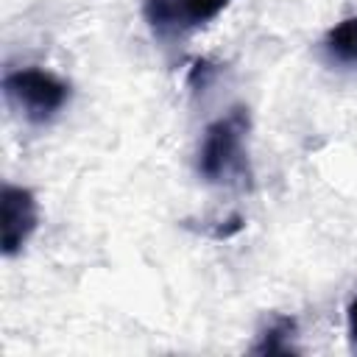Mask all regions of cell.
<instances>
[{
  "mask_svg": "<svg viewBox=\"0 0 357 357\" xmlns=\"http://www.w3.org/2000/svg\"><path fill=\"white\" fill-rule=\"evenodd\" d=\"M231 0H142V17L156 36H184L229 8Z\"/></svg>",
  "mask_w": 357,
  "mask_h": 357,
  "instance_id": "obj_3",
  "label": "cell"
},
{
  "mask_svg": "<svg viewBox=\"0 0 357 357\" xmlns=\"http://www.w3.org/2000/svg\"><path fill=\"white\" fill-rule=\"evenodd\" d=\"M346 318H349V335L351 340L357 343V296L349 301V310H346Z\"/></svg>",
  "mask_w": 357,
  "mask_h": 357,
  "instance_id": "obj_7",
  "label": "cell"
},
{
  "mask_svg": "<svg viewBox=\"0 0 357 357\" xmlns=\"http://www.w3.org/2000/svg\"><path fill=\"white\" fill-rule=\"evenodd\" d=\"M248 128H251V117L245 106L229 109L223 117H218L204 128L195 167L206 184H226V187L251 184V165L245 148Z\"/></svg>",
  "mask_w": 357,
  "mask_h": 357,
  "instance_id": "obj_1",
  "label": "cell"
},
{
  "mask_svg": "<svg viewBox=\"0 0 357 357\" xmlns=\"http://www.w3.org/2000/svg\"><path fill=\"white\" fill-rule=\"evenodd\" d=\"M296 337V321L293 318H273V324L262 332L259 343L254 346L257 354H296L298 349L293 346Z\"/></svg>",
  "mask_w": 357,
  "mask_h": 357,
  "instance_id": "obj_6",
  "label": "cell"
},
{
  "mask_svg": "<svg viewBox=\"0 0 357 357\" xmlns=\"http://www.w3.org/2000/svg\"><path fill=\"white\" fill-rule=\"evenodd\" d=\"M39 226V204L28 187L3 184L0 192V245L3 257H17Z\"/></svg>",
  "mask_w": 357,
  "mask_h": 357,
  "instance_id": "obj_4",
  "label": "cell"
},
{
  "mask_svg": "<svg viewBox=\"0 0 357 357\" xmlns=\"http://www.w3.org/2000/svg\"><path fill=\"white\" fill-rule=\"evenodd\" d=\"M324 50L332 61L357 67V14L332 25L324 36Z\"/></svg>",
  "mask_w": 357,
  "mask_h": 357,
  "instance_id": "obj_5",
  "label": "cell"
},
{
  "mask_svg": "<svg viewBox=\"0 0 357 357\" xmlns=\"http://www.w3.org/2000/svg\"><path fill=\"white\" fill-rule=\"evenodd\" d=\"M3 95L28 123H50L70 103V84L47 70L22 67L3 75Z\"/></svg>",
  "mask_w": 357,
  "mask_h": 357,
  "instance_id": "obj_2",
  "label": "cell"
}]
</instances>
